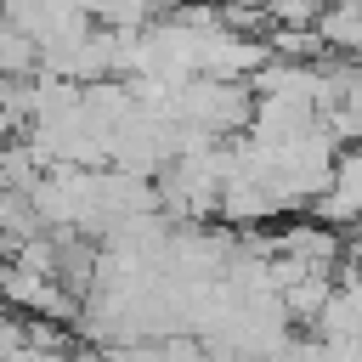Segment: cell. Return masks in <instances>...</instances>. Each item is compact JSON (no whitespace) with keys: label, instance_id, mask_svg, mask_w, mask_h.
<instances>
[{"label":"cell","instance_id":"cell-1","mask_svg":"<svg viewBox=\"0 0 362 362\" xmlns=\"http://www.w3.org/2000/svg\"><path fill=\"white\" fill-rule=\"evenodd\" d=\"M255 107H260L255 79H221V74H192L170 96V113L204 136H243L255 124Z\"/></svg>","mask_w":362,"mask_h":362},{"label":"cell","instance_id":"cell-2","mask_svg":"<svg viewBox=\"0 0 362 362\" xmlns=\"http://www.w3.org/2000/svg\"><path fill=\"white\" fill-rule=\"evenodd\" d=\"M0 74H6V79L40 74V40H34L23 23H11L6 11H0Z\"/></svg>","mask_w":362,"mask_h":362},{"label":"cell","instance_id":"cell-3","mask_svg":"<svg viewBox=\"0 0 362 362\" xmlns=\"http://www.w3.org/2000/svg\"><path fill=\"white\" fill-rule=\"evenodd\" d=\"M272 23H317L328 11V0H260Z\"/></svg>","mask_w":362,"mask_h":362},{"label":"cell","instance_id":"cell-4","mask_svg":"<svg viewBox=\"0 0 362 362\" xmlns=\"http://www.w3.org/2000/svg\"><path fill=\"white\" fill-rule=\"evenodd\" d=\"M215 6H221V11H226V6H260V0H215Z\"/></svg>","mask_w":362,"mask_h":362},{"label":"cell","instance_id":"cell-5","mask_svg":"<svg viewBox=\"0 0 362 362\" xmlns=\"http://www.w3.org/2000/svg\"><path fill=\"white\" fill-rule=\"evenodd\" d=\"M6 90H11V79H6V74H0V102H6Z\"/></svg>","mask_w":362,"mask_h":362},{"label":"cell","instance_id":"cell-6","mask_svg":"<svg viewBox=\"0 0 362 362\" xmlns=\"http://www.w3.org/2000/svg\"><path fill=\"white\" fill-rule=\"evenodd\" d=\"M356 62H362V57H356Z\"/></svg>","mask_w":362,"mask_h":362}]
</instances>
